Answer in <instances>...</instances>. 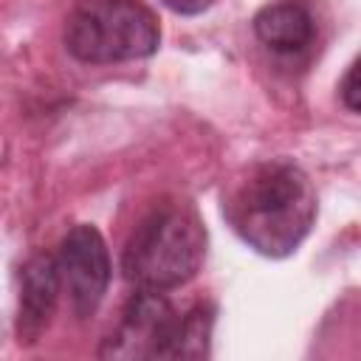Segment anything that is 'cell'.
<instances>
[{
	"mask_svg": "<svg viewBox=\"0 0 361 361\" xmlns=\"http://www.w3.org/2000/svg\"><path fill=\"white\" fill-rule=\"evenodd\" d=\"M54 262H56L59 285H62V293L68 296L71 310L79 319L93 316L107 293L110 274H113L110 254L99 228L87 223L73 226L62 237L59 251L54 254Z\"/></svg>",
	"mask_w": 361,
	"mask_h": 361,
	"instance_id": "5b68a950",
	"label": "cell"
},
{
	"mask_svg": "<svg viewBox=\"0 0 361 361\" xmlns=\"http://www.w3.org/2000/svg\"><path fill=\"white\" fill-rule=\"evenodd\" d=\"M62 285L51 254H34L20 271V305H17V341L34 344L51 324Z\"/></svg>",
	"mask_w": 361,
	"mask_h": 361,
	"instance_id": "8992f818",
	"label": "cell"
},
{
	"mask_svg": "<svg viewBox=\"0 0 361 361\" xmlns=\"http://www.w3.org/2000/svg\"><path fill=\"white\" fill-rule=\"evenodd\" d=\"M203 254L206 228L197 212L180 200H164L133 228L121 251V271L135 288L172 290L200 271Z\"/></svg>",
	"mask_w": 361,
	"mask_h": 361,
	"instance_id": "7a4b0ae2",
	"label": "cell"
},
{
	"mask_svg": "<svg viewBox=\"0 0 361 361\" xmlns=\"http://www.w3.org/2000/svg\"><path fill=\"white\" fill-rule=\"evenodd\" d=\"M166 8H172L175 14H200L206 11L214 0H161Z\"/></svg>",
	"mask_w": 361,
	"mask_h": 361,
	"instance_id": "30bf717a",
	"label": "cell"
},
{
	"mask_svg": "<svg viewBox=\"0 0 361 361\" xmlns=\"http://www.w3.org/2000/svg\"><path fill=\"white\" fill-rule=\"evenodd\" d=\"M223 217L248 248L282 259L290 257L313 228L316 189L293 161H262L228 192Z\"/></svg>",
	"mask_w": 361,
	"mask_h": 361,
	"instance_id": "6da1fadb",
	"label": "cell"
},
{
	"mask_svg": "<svg viewBox=\"0 0 361 361\" xmlns=\"http://www.w3.org/2000/svg\"><path fill=\"white\" fill-rule=\"evenodd\" d=\"M180 313L166 290L135 288L118 327L99 347L102 358H172Z\"/></svg>",
	"mask_w": 361,
	"mask_h": 361,
	"instance_id": "277c9868",
	"label": "cell"
},
{
	"mask_svg": "<svg viewBox=\"0 0 361 361\" xmlns=\"http://www.w3.org/2000/svg\"><path fill=\"white\" fill-rule=\"evenodd\" d=\"M214 327V307L212 305H195L180 316L178 336L172 344V358H206L209 341Z\"/></svg>",
	"mask_w": 361,
	"mask_h": 361,
	"instance_id": "ba28073f",
	"label": "cell"
},
{
	"mask_svg": "<svg viewBox=\"0 0 361 361\" xmlns=\"http://www.w3.org/2000/svg\"><path fill=\"white\" fill-rule=\"evenodd\" d=\"M62 42L85 65H113L152 56L161 25L141 0H79L65 17Z\"/></svg>",
	"mask_w": 361,
	"mask_h": 361,
	"instance_id": "3957f363",
	"label": "cell"
},
{
	"mask_svg": "<svg viewBox=\"0 0 361 361\" xmlns=\"http://www.w3.org/2000/svg\"><path fill=\"white\" fill-rule=\"evenodd\" d=\"M257 39L274 54H302L316 37L313 11L302 0H274L254 14Z\"/></svg>",
	"mask_w": 361,
	"mask_h": 361,
	"instance_id": "52a82bcc",
	"label": "cell"
},
{
	"mask_svg": "<svg viewBox=\"0 0 361 361\" xmlns=\"http://www.w3.org/2000/svg\"><path fill=\"white\" fill-rule=\"evenodd\" d=\"M338 96L344 102V107L350 113H358L361 110V90H358V62H350L341 85H338Z\"/></svg>",
	"mask_w": 361,
	"mask_h": 361,
	"instance_id": "9c48e42d",
	"label": "cell"
}]
</instances>
